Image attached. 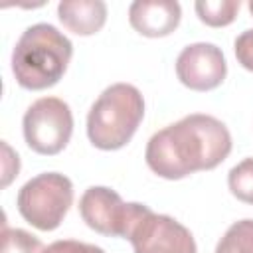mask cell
Returning a JSON list of instances; mask_svg holds the SVG:
<instances>
[{
    "label": "cell",
    "instance_id": "3",
    "mask_svg": "<svg viewBox=\"0 0 253 253\" xmlns=\"http://www.w3.org/2000/svg\"><path fill=\"white\" fill-rule=\"evenodd\" d=\"M144 117V99L130 83L109 85L87 115V136L101 150H119L134 136Z\"/></svg>",
    "mask_w": 253,
    "mask_h": 253
},
{
    "label": "cell",
    "instance_id": "4",
    "mask_svg": "<svg viewBox=\"0 0 253 253\" xmlns=\"http://www.w3.org/2000/svg\"><path fill=\"white\" fill-rule=\"evenodd\" d=\"M73 204V184L59 172H43L30 178L18 192L20 215L40 231H53Z\"/></svg>",
    "mask_w": 253,
    "mask_h": 253
},
{
    "label": "cell",
    "instance_id": "2",
    "mask_svg": "<svg viewBox=\"0 0 253 253\" xmlns=\"http://www.w3.org/2000/svg\"><path fill=\"white\" fill-rule=\"evenodd\" d=\"M73 55V43L55 26L40 22L24 30L12 51V73L20 87L42 91L53 87Z\"/></svg>",
    "mask_w": 253,
    "mask_h": 253
},
{
    "label": "cell",
    "instance_id": "15",
    "mask_svg": "<svg viewBox=\"0 0 253 253\" xmlns=\"http://www.w3.org/2000/svg\"><path fill=\"white\" fill-rule=\"evenodd\" d=\"M42 253H105V251L93 243H83L75 239H59V241L49 243Z\"/></svg>",
    "mask_w": 253,
    "mask_h": 253
},
{
    "label": "cell",
    "instance_id": "17",
    "mask_svg": "<svg viewBox=\"0 0 253 253\" xmlns=\"http://www.w3.org/2000/svg\"><path fill=\"white\" fill-rule=\"evenodd\" d=\"M2 152H4V160H2V170H4V178H2V186L6 188L14 176H18L20 172V158L18 154L10 148V144L6 140H2Z\"/></svg>",
    "mask_w": 253,
    "mask_h": 253
},
{
    "label": "cell",
    "instance_id": "6",
    "mask_svg": "<svg viewBox=\"0 0 253 253\" xmlns=\"http://www.w3.org/2000/svg\"><path fill=\"white\" fill-rule=\"evenodd\" d=\"M146 206L138 202L125 204L121 196L107 186H91L79 200L83 221L97 233L126 239L132 223Z\"/></svg>",
    "mask_w": 253,
    "mask_h": 253
},
{
    "label": "cell",
    "instance_id": "9",
    "mask_svg": "<svg viewBox=\"0 0 253 253\" xmlns=\"http://www.w3.org/2000/svg\"><path fill=\"white\" fill-rule=\"evenodd\" d=\"M182 18L176 0H134L128 6L130 26L146 38H164L172 34Z\"/></svg>",
    "mask_w": 253,
    "mask_h": 253
},
{
    "label": "cell",
    "instance_id": "14",
    "mask_svg": "<svg viewBox=\"0 0 253 253\" xmlns=\"http://www.w3.org/2000/svg\"><path fill=\"white\" fill-rule=\"evenodd\" d=\"M42 241L26 229L2 225V253H42Z\"/></svg>",
    "mask_w": 253,
    "mask_h": 253
},
{
    "label": "cell",
    "instance_id": "7",
    "mask_svg": "<svg viewBox=\"0 0 253 253\" xmlns=\"http://www.w3.org/2000/svg\"><path fill=\"white\" fill-rule=\"evenodd\" d=\"M126 239L134 253H198L194 235L170 215L154 213L148 206L132 223Z\"/></svg>",
    "mask_w": 253,
    "mask_h": 253
},
{
    "label": "cell",
    "instance_id": "8",
    "mask_svg": "<svg viewBox=\"0 0 253 253\" xmlns=\"http://www.w3.org/2000/svg\"><path fill=\"white\" fill-rule=\"evenodd\" d=\"M176 75L182 85L194 91H211L227 75L223 51L215 43L198 42L186 45L176 59Z\"/></svg>",
    "mask_w": 253,
    "mask_h": 253
},
{
    "label": "cell",
    "instance_id": "1",
    "mask_svg": "<svg viewBox=\"0 0 253 253\" xmlns=\"http://www.w3.org/2000/svg\"><path fill=\"white\" fill-rule=\"evenodd\" d=\"M231 152L227 126L204 113L186 115L154 132L146 144L148 168L166 180H180L200 170H211Z\"/></svg>",
    "mask_w": 253,
    "mask_h": 253
},
{
    "label": "cell",
    "instance_id": "13",
    "mask_svg": "<svg viewBox=\"0 0 253 253\" xmlns=\"http://www.w3.org/2000/svg\"><path fill=\"white\" fill-rule=\"evenodd\" d=\"M227 186L237 200L253 206V158H245L229 170Z\"/></svg>",
    "mask_w": 253,
    "mask_h": 253
},
{
    "label": "cell",
    "instance_id": "11",
    "mask_svg": "<svg viewBox=\"0 0 253 253\" xmlns=\"http://www.w3.org/2000/svg\"><path fill=\"white\" fill-rule=\"evenodd\" d=\"M239 0H198L194 4L198 18L211 28L231 24L239 12Z\"/></svg>",
    "mask_w": 253,
    "mask_h": 253
},
{
    "label": "cell",
    "instance_id": "16",
    "mask_svg": "<svg viewBox=\"0 0 253 253\" xmlns=\"http://www.w3.org/2000/svg\"><path fill=\"white\" fill-rule=\"evenodd\" d=\"M235 57L247 71H253V28L235 38Z\"/></svg>",
    "mask_w": 253,
    "mask_h": 253
},
{
    "label": "cell",
    "instance_id": "12",
    "mask_svg": "<svg viewBox=\"0 0 253 253\" xmlns=\"http://www.w3.org/2000/svg\"><path fill=\"white\" fill-rule=\"evenodd\" d=\"M215 253H253V219H239L229 225Z\"/></svg>",
    "mask_w": 253,
    "mask_h": 253
},
{
    "label": "cell",
    "instance_id": "5",
    "mask_svg": "<svg viewBox=\"0 0 253 253\" xmlns=\"http://www.w3.org/2000/svg\"><path fill=\"white\" fill-rule=\"evenodd\" d=\"M26 144L45 156L61 152L73 132V115L59 97H42L34 101L22 119Z\"/></svg>",
    "mask_w": 253,
    "mask_h": 253
},
{
    "label": "cell",
    "instance_id": "10",
    "mask_svg": "<svg viewBox=\"0 0 253 253\" xmlns=\"http://www.w3.org/2000/svg\"><path fill=\"white\" fill-rule=\"evenodd\" d=\"M61 24L77 36H93L107 22V4L103 0H63L57 4Z\"/></svg>",
    "mask_w": 253,
    "mask_h": 253
},
{
    "label": "cell",
    "instance_id": "18",
    "mask_svg": "<svg viewBox=\"0 0 253 253\" xmlns=\"http://www.w3.org/2000/svg\"><path fill=\"white\" fill-rule=\"evenodd\" d=\"M249 10H251V14H253V0L249 2Z\"/></svg>",
    "mask_w": 253,
    "mask_h": 253
}]
</instances>
